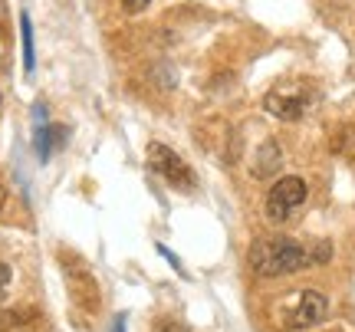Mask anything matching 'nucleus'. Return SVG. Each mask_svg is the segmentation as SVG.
<instances>
[{"mask_svg": "<svg viewBox=\"0 0 355 332\" xmlns=\"http://www.w3.org/2000/svg\"><path fill=\"white\" fill-rule=\"evenodd\" d=\"M316 263L313 254L306 250L303 243L286 241V237H270V241H257L250 250V267L257 277L277 280V277H290L296 270Z\"/></svg>", "mask_w": 355, "mask_h": 332, "instance_id": "nucleus-1", "label": "nucleus"}, {"mask_svg": "<svg viewBox=\"0 0 355 332\" xmlns=\"http://www.w3.org/2000/svg\"><path fill=\"white\" fill-rule=\"evenodd\" d=\"M279 326L283 329H309L329 316V299L319 290H300L279 303Z\"/></svg>", "mask_w": 355, "mask_h": 332, "instance_id": "nucleus-2", "label": "nucleus"}, {"mask_svg": "<svg viewBox=\"0 0 355 332\" xmlns=\"http://www.w3.org/2000/svg\"><path fill=\"white\" fill-rule=\"evenodd\" d=\"M306 188L303 178H296V175H286V178H279L270 194H266V218L273 220V224H283V220H290L300 207L306 204Z\"/></svg>", "mask_w": 355, "mask_h": 332, "instance_id": "nucleus-3", "label": "nucleus"}, {"mask_svg": "<svg viewBox=\"0 0 355 332\" xmlns=\"http://www.w3.org/2000/svg\"><path fill=\"white\" fill-rule=\"evenodd\" d=\"M145 158H148V168H152L158 178H165L171 188H178V191H194V184H198L194 171H191V168L184 165V158H178L168 145L152 141L148 152H145Z\"/></svg>", "mask_w": 355, "mask_h": 332, "instance_id": "nucleus-4", "label": "nucleus"}, {"mask_svg": "<svg viewBox=\"0 0 355 332\" xmlns=\"http://www.w3.org/2000/svg\"><path fill=\"white\" fill-rule=\"evenodd\" d=\"M309 92L303 89H273L266 92L263 99V109L270 115H277V119H283V122H296V119H303V112L309 109Z\"/></svg>", "mask_w": 355, "mask_h": 332, "instance_id": "nucleus-5", "label": "nucleus"}, {"mask_svg": "<svg viewBox=\"0 0 355 332\" xmlns=\"http://www.w3.org/2000/svg\"><path fill=\"white\" fill-rule=\"evenodd\" d=\"M66 135H69V132H66L63 125H46V128L40 125L37 128V155L40 158H50L53 148H60Z\"/></svg>", "mask_w": 355, "mask_h": 332, "instance_id": "nucleus-6", "label": "nucleus"}, {"mask_svg": "<svg viewBox=\"0 0 355 332\" xmlns=\"http://www.w3.org/2000/svg\"><path fill=\"white\" fill-rule=\"evenodd\" d=\"M20 30H24V69H26V76H33L37 53H33V20H30V13L20 17Z\"/></svg>", "mask_w": 355, "mask_h": 332, "instance_id": "nucleus-7", "label": "nucleus"}, {"mask_svg": "<svg viewBox=\"0 0 355 332\" xmlns=\"http://www.w3.org/2000/svg\"><path fill=\"white\" fill-rule=\"evenodd\" d=\"M279 165V155H277V145L273 141H266L263 145V152H260V158H257V165H254V175L257 178H263V175H273Z\"/></svg>", "mask_w": 355, "mask_h": 332, "instance_id": "nucleus-8", "label": "nucleus"}, {"mask_svg": "<svg viewBox=\"0 0 355 332\" xmlns=\"http://www.w3.org/2000/svg\"><path fill=\"white\" fill-rule=\"evenodd\" d=\"M7 290H10V267L0 260V303L7 299Z\"/></svg>", "mask_w": 355, "mask_h": 332, "instance_id": "nucleus-9", "label": "nucleus"}, {"mask_svg": "<svg viewBox=\"0 0 355 332\" xmlns=\"http://www.w3.org/2000/svg\"><path fill=\"white\" fill-rule=\"evenodd\" d=\"M152 0H125V10H132V13H139V10H145Z\"/></svg>", "mask_w": 355, "mask_h": 332, "instance_id": "nucleus-10", "label": "nucleus"}, {"mask_svg": "<svg viewBox=\"0 0 355 332\" xmlns=\"http://www.w3.org/2000/svg\"><path fill=\"white\" fill-rule=\"evenodd\" d=\"M112 332H125V320H122V316H119V320H115V326H112Z\"/></svg>", "mask_w": 355, "mask_h": 332, "instance_id": "nucleus-11", "label": "nucleus"}, {"mask_svg": "<svg viewBox=\"0 0 355 332\" xmlns=\"http://www.w3.org/2000/svg\"><path fill=\"white\" fill-rule=\"evenodd\" d=\"M3 204H7V191L0 188V211H3Z\"/></svg>", "mask_w": 355, "mask_h": 332, "instance_id": "nucleus-12", "label": "nucleus"}]
</instances>
